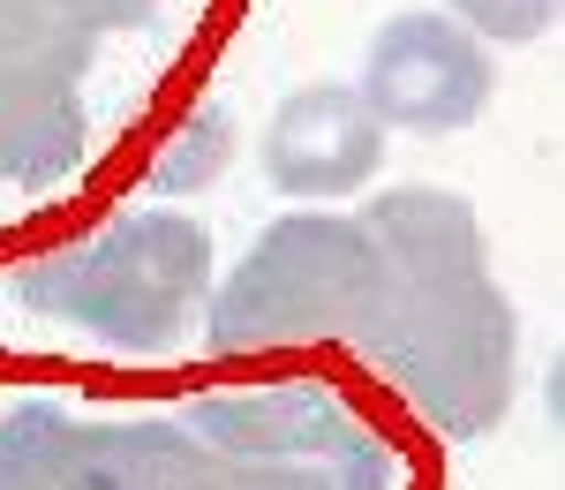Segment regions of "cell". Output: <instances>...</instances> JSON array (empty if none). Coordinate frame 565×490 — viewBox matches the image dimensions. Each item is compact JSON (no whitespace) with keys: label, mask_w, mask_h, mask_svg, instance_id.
Here are the masks:
<instances>
[{"label":"cell","mask_w":565,"mask_h":490,"mask_svg":"<svg viewBox=\"0 0 565 490\" xmlns=\"http://www.w3.org/2000/svg\"><path fill=\"white\" fill-rule=\"evenodd\" d=\"M362 226L385 265L354 340L362 362L385 370L437 438H490L521 401V310L490 271L476 204L430 181H392L362 204Z\"/></svg>","instance_id":"6da1fadb"},{"label":"cell","mask_w":565,"mask_h":490,"mask_svg":"<svg viewBox=\"0 0 565 490\" xmlns=\"http://www.w3.org/2000/svg\"><path fill=\"white\" fill-rule=\"evenodd\" d=\"M218 279V242L174 204H129L114 220L68 234L31 265H15L8 295L31 317L76 324L114 355H174L204 324Z\"/></svg>","instance_id":"7a4b0ae2"},{"label":"cell","mask_w":565,"mask_h":490,"mask_svg":"<svg viewBox=\"0 0 565 490\" xmlns=\"http://www.w3.org/2000/svg\"><path fill=\"white\" fill-rule=\"evenodd\" d=\"M377 242L362 212L302 204L279 212L257 242L212 279L204 302V348L212 355H271V348H317V340H362L377 310Z\"/></svg>","instance_id":"3957f363"},{"label":"cell","mask_w":565,"mask_h":490,"mask_svg":"<svg viewBox=\"0 0 565 490\" xmlns=\"http://www.w3.org/2000/svg\"><path fill=\"white\" fill-rule=\"evenodd\" d=\"M218 490H392V446L324 385H242L181 407Z\"/></svg>","instance_id":"277c9868"},{"label":"cell","mask_w":565,"mask_h":490,"mask_svg":"<svg viewBox=\"0 0 565 490\" xmlns=\"http://www.w3.org/2000/svg\"><path fill=\"white\" fill-rule=\"evenodd\" d=\"M354 90L399 136H460L482 121V106L498 90V61L445 8H399L370 31Z\"/></svg>","instance_id":"5b68a950"},{"label":"cell","mask_w":565,"mask_h":490,"mask_svg":"<svg viewBox=\"0 0 565 490\" xmlns=\"http://www.w3.org/2000/svg\"><path fill=\"white\" fill-rule=\"evenodd\" d=\"M392 129L370 114V98L354 84H302L287 90L264 121V181L295 204H348L385 174Z\"/></svg>","instance_id":"8992f818"},{"label":"cell","mask_w":565,"mask_h":490,"mask_svg":"<svg viewBox=\"0 0 565 490\" xmlns=\"http://www.w3.org/2000/svg\"><path fill=\"white\" fill-rule=\"evenodd\" d=\"M90 151V106L76 76L0 68V189L68 181Z\"/></svg>","instance_id":"52a82bcc"},{"label":"cell","mask_w":565,"mask_h":490,"mask_svg":"<svg viewBox=\"0 0 565 490\" xmlns=\"http://www.w3.org/2000/svg\"><path fill=\"white\" fill-rule=\"evenodd\" d=\"M234 143H242L234 106H226V98H196L174 121V136L159 143V159H151L143 181H151L159 196H196V189H212V181L234 167Z\"/></svg>","instance_id":"ba28073f"},{"label":"cell","mask_w":565,"mask_h":490,"mask_svg":"<svg viewBox=\"0 0 565 490\" xmlns=\"http://www.w3.org/2000/svg\"><path fill=\"white\" fill-rule=\"evenodd\" d=\"M98 39L76 31V15L61 0H0V68H53L84 84Z\"/></svg>","instance_id":"9c48e42d"},{"label":"cell","mask_w":565,"mask_h":490,"mask_svg":"<svg viewBox=\"0 0 565 490\" xmlns=\"http://www.w3.org/2000/svg\"><path fill=\"white\" fill-rule=\"evenodd\" d=\"M452 23H468L482 45H535L558 23V0H437Z\"/></svg>","instance_id":"30bf717a"},{"label":"cell","mask_w":565,"mask_h":490,"mask_svg":"<svg viewBox=\"0 0 565 490\" xmlns=\"http://www.w3.org/2000/svg\"><path fill=\"white\" fill-rule=\"evenodd\" d=\"M61 8L76 15L84 39H129V31H143L159 15V0H61Z\"/></svg>","instance_id":"8fae6325"}]
</instances>
